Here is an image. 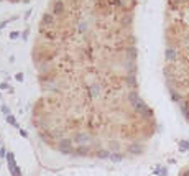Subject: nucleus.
I'll use <instances>...</instances> for the list:
<instances>
[{
  "label": "nucleus",
  "mask_w": 189,
  "mask_h": 176,
  "mask_svg": "<svg viewBox=\"0 0 189 176\" xmlns=\"http://www.w3.org/2000/svg\"><path fill=\"white\" fill-rule=\"evenodd\" d=\"M179 176H189V165H188V166H184L183 170H181Z\"/></svg>",
  "instance_id": "obj_1"
}]
</instances>
